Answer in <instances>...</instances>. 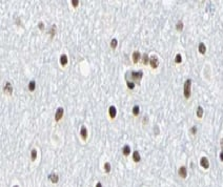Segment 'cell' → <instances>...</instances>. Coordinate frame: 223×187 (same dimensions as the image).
Segmentation results:
<instances>
[{
  "label": "cell",
  "mask_w": 223,
  "mask_h": 187,
  "mask_svg": "<svg viewBox=\"0 0 223 187\" xmlns=\"http://www.w3.org/2000/svg\"><path fill=\"white\" fill-rule=\"evenodd\" d=\"M191 86H192V80L191 79L185 80L184 85H183V94H184V98L186 100H188L191 98V94H192V90H191L192 87Z\"/></svg>",
  "instance_id": "1"
},
{
  "label": "cell",
  "mask_w": 223,
  "mask_h": 187,
  "mask_svg": "<svg viewBox=\"0 0 223 187\" xmlns=\"http://www.w3.org/2000/svg\"><path fill=\"white\" fill-rule=\"evenodd\" d=\"M129 75H130V79H132V81L133 82H135V83H140V80L142 79V77H143V72H141V70H138V72H130L129 73Z\"/></svg>",
  "instance_id": "2"
},
{
  "label": "cell",
  "mask_w": 223,
  "mask_h": 187,
  "mask_svg": "<svg viewBox=\"0 0 223 187\" xmlns=\"http://www.w3.org/2000/svg\"><path fill=\"white\" fill-rule=\"evenodd\" d=\"M150 65L153 69H156L159 66V59L156 55H153L152 57H150Z\"/></svg>",
  "instance_id": "3"
},
{
  "label": "cell",
  "mask_w": 223,
  "mask_h": 187,
  "mask_svg": "<svg viewBox=\"0 0 223 187\" xmlns=\"http://www.w3.org/2000/svg\"><path fill=\"white\" fill-rule=\"evenodd\" d=\"M79 135H80V137H81L82 141H83V142H86L88 137H89V131H88V128H86V126H85V125H82V126H81Z\"/></svg>",
  "instance_id": "4"
},
{
  "label": "cell",
  "mask_w": 223,
  "mask_h": 187,
  "mask_svg": "<svg viewBox=\"0 0 223 187\" xmlns=\"http://www.w3.org/2000/svg\"><path fill=\"white\" fill-rule=\"evenodd\" d=\"M63 115H64V109H63V107H58V108L56 109V112H55V122H59V121L62 119Z\"/></svg>",
  "instance_id": "5"
},
{
  "label": "cell",
  "mask_w": 223,
  "mask_h": 187,
  "mask_svg": "<svg viewBox=\"0 0 223 187\" xmlns=\"http://www.w3.org/2000/svg\"><path fill=\"white\" fill-rule=\"evenodd\" d=\"M3 92L6 94L7 96H11L12 94H13V86H12V84H11V82H7L6 84H4V87H3Z\"/></svg>",
  "instance_id": "6"
},
{
  "label": "cell",
  "mask_w": 223,
  "mask_h": 187,
  "mask_svg": "<svg viewBox=\"0 0 223 187\" xmlns=\"http://www.w3.org/2000/svg\"><path fill=\"white\" fill-rule=\"evenodd\" d=\"M200 166L203 169H205V170H207L209 168V161H208V159L206 157H202L200 159Z\"/></svg>",
  "instance_id": "7"
},
{
  "label": "cell",
  "mask_w": 223,
  "mask_h": 187,
  "mask_svg": "<svg viewBox=\"0 0 223 187\" xmlns=\"http://www.w3.org/2000/svg\"><path fill=\"white\" fill-rule=\"evenodd\" d=\"M178 174L181 179H186L187 177V168L185 166H180L178 169Z\"/></svg>",
  "instance_id": "8"
},
{
  "label": "cell",
  "mask_w": 223,
  "mask_h": 187,
  "mask_svg": "<svg viewBox=\"0 0 223 187\" xmlns=\"http://www.w3.org/2000/svg\"><path fill=\"white\" fill-rule=\"evenodd\" d=\"M141 53L140 52H138V51H135L133 54H132V60H133V62L135 63V64H137L140 60H141Z\"/></svg>",
  "instance_id": "9"
},
{
  "label": "cell",
  "mask_w": 223,
  "mask_h": 187,
  "mask_svg": "<svg viewBox=\"0 0 223 187\" xmlns=\"http://www.w3.org/2000/svg\"><path fill=\"white\" fill-rule=\"evenodd\" d=\"M59 62H60V65H61V67H66V65H67V63H68V59H67V56L65 55V54H62L61 56H60V58H59Z\"/></svg>",
  "instance_id": "10"
},
{
  "label": "cell",
  "mask_w": 223,
  "mask_h": 187,
  "mask_svg": "<svg viewBox=\"0 0 223 187\" xmlns=\"http://www.w3.org/2000/svg\"><path fill=\"white\" fill-rule=\"evenodd\" d=\"M108 115H110V118L112 120H114L116 118V116H117V108L114 105H111L108 107Z\"/></svg>",
  "instance_id": "11"
},
{
  "label": "cell",
  "mask_w": 223,
  "mask_h": 187,
  "mask_svg": "<svg viewBox=\"0 0 223 187\" xmlns=\"http://www.w3.org/2000/svg\"><path fill=\"white\" fill-rule=\"evenodd\" d=\"M48 179H50V181H51L53 184H57V183L59 182V175H58L57 173H55V172H52V173L48 175Z\"/></svg>",
  "instance_id": "12"
},
{
  "label": "cell",
  "mask_w": 223,
  "mask_h": 187,
  "mask_svg": "<svg viewBox=\"0 0 223 187\" xmlns=\"http://www.w3.org/2000/svg\"><path fill=\"white\" fill-rule=\"evenodd\" d=\"M132 158H133V161H134L135 163H139V162L141 161V156H140L139 151H137V150H135V151L132 153Z\"/></svg>",
  "instance_id": "13"
},
{
  "label": "cell",
  "mask_w": 223,
  "mask_h": 187,
  "mask_svg": "<svg viewBox=\"0 0 223 187\" xmlns=\"http://www.w3.org/2000/svg\"><path fill=\"white\" fill-rule=\"evenodd\" d=\"M130 151H132V150H130V146H129V145L126 144V145L123 146V148H122V153H123L124 157H128V156L130 155Z\"/></svg>",
  "instance_id": "14"
},
{
  "label": "cell",
  "mask_w": 223,
  "mask_h": 187,
  "mask_svg": "<svg viewBox=\"0 0 223 187\" xmlns=\"http://www.w3.org/2000/svg\"><path fill=\"white\" fill-rule=\"evenodd\" d=\"M28 89H29L31 92L35 91V89H36V81H35V80H31V81L29 82V84H28Z\"/></svg>",
  "instance_id": "15"
},
{
  "label": "cell",
  "mask_w": 223,
  "mask_h": 187,
  "mask_svg": "<svg viewBox=\"0 0 223 187\" xmlns=\"http://www.w3.org/2000/svg\"><path fill=\"white\" fill-rule=\"evenodd\" d=\"M37 158H38V150L36 148H33L31 150V161L32 162H35L37 160Z\"/></svg>",
  "instance_id": "16"
},
{
  "label": "cell",
  "mask_w": 223,
  "mask_h": 187,
  "mask_svg": "<svg viewBox=\"0 0 223 187\" xmlns=\"http://www.w3.org/2000/svg\"><path fill=\"white\" fill-rule=\"evenodd\" d=\"M198 52H199L201 55H205V53H206V45H205L203 42H201V43L198 45Z\"/></svg>",
  "instance_id": "17"
},
{
  "label": "cell",
  "mask_w": 223,
  "mask_h": 187,
  "mask_svg": "<svg viewBox=\"0 0 223 187\" xmlns=\"http://www.w3.org/2000/svg\"><path fill=\"white\" fill-rule=\"evenodd\" d=\"M132 114H133V116L138 117L139 114H140V106L139 105H134V107L132 109Z\"/></svg>",
  "instance_id": "18"
},
{
  "label": "cell",
  "mask_w": 223,
  "mask_h": 187,
  "mask_svg": "<svg viewBox=\"0 0 223 187\" xmlns=\"http://www.w3.org/2000/svg\"><path fill=\"white\" fill-rule=\"evenodd\" d=\"M203 114H204V109H203V107H202V106H198V107H197V112H196L197 117H198L199 119H201V118L203 117Z\"/></svg>",
  "instance_id": "19"
},
{
  "label": "cell",
  "mask_w": 223,
  "mask_h": 187,
  "mask_svg": "<svg viewBox=\"0 0 223 187\" xmlns=\"http://www.w3.org/2000/svg\"><path fill=\"white\" fill-rule=\"evenodd\" d=\"M142 63H143V65H147V64H150V57H148V55L147 54H143V56H142Z\"/></svg>",
  "instance_id": "20"
},
{
  "label": "cell",
  "mask_w": 223,
  "mask_h": 187,
  "mask_svg": "<svg viewBox=\"0 0 223 187\" xmlns=\"http://www.w3.org/2000/svg\"><path fill=\"white\" fill-rule=\"evenodd\" d=\"M103 168H104L105 173H110V172H111V170H112L111 163H110V162H105V163H104V165H103Z\"/></svg>",
  "instance_id": "21"
},
{
  "label": "cell",
  "mask_w": 223,
  "mask_h": 187,
  "mask_svg": "<svg viewBox=\"0 0 223 187\" xmlns=\"http://www.w3.org/2000/svg\"><path fill=\"white\" fill-rule=\"evenodd\" d=\"M183 28H184L183 22H182L181 20H179V21L176 23V30H177L178 32H182V31H183Z\"/></svg>",
  "instance_id": "22"
},
{
  "label": "cell",
  "mask_w": 223,
  "mask_h": 187,
  "mask_svg": "<svg viewBox=\"0 0 223 187\" xmlns=\"http://www.w3.org/2000/svg\"><path fill=\"white\" fill-rule=\"evenodd\" d=\"M111 48L112 50H116L117 48V45H118V40L116 39V38H113L112 40H111Z\"/></svg>",
  "instance_id": "23"
},
{
  "label": "cell",
  "mask_w": 223,
  "mask_h": 187,
  "mask_svg": "<svg viewBox=\"0 0 223 187\" xmlns=\"http://www.w3.org/2000/svg\"><path fill=\"white\" fill-rule=\"evenodd\" d=\"M126 85H127V88H129V89H134V88H135V86H136V83H135V82H133V81H130V82H129V80H128V79H126Z\"/></svg>",
  "instance_id": "24"
},
{
  "label": "cell",
  "mask_w": 223,
  "mask_h": 187,
  "mask_svg": "<svg viewBox=\"0 0 223 187\" xmlns=\"http://www.w3.org/2000/svg\"><path fill=\"white\" fill-rule=\"evenodd\" d=\"M181 62H182V56H181V54H177L175 56V63L176 64H180Z\"/></svg>",
  "instance_id": "25"
},
{
  "label": "cell",
  "mask_w": 223,
  "mask_h": 187,
  "mask_svg": "<svg viewBox=\"0 0 223 187\" xmlns=\"http://www.w3.org/2000/svg\"><path fill=\"white\" fill-rule=\"evenodd\" d=\"M56 25H52L51 28V31H50V35H51V38H53L55 35H56Z\"/></svg>",
  "instance_id": "26"
},
{
  "label": "cell",
  "mask_w": 223,
  "mask_h": 187,
  "mask_svg": "<svg viewBox=\"0 0 223 187\" xmlns=\"http://www.w3.org/2000/svg\"><path fill=\"white\" fill-rule=\"evenodd\" d=\"M70 4H72V7H73L74 9H77V8L79 7V1H78V0H72V1H70Z\"/></svg>",
  "instance_id": "27"
},
{
  "label": "cell",
  "mask_w": 223,
  "mask_h": 187,
  "mask_svg": "<svg viewBox=\"0 0 223 187\" xmlns=\"http://www.w3.org/2000/svg\"><path fill=\"white\" fill-rule=\"evenodd\" d=\"M197 131H198V128H197L196 126H192V127H191V129H189V133H191L192 135H196V134H197Z\"/></svg>",
  "instance_id": "28"
},
{
  "label": "cell",
  "mask_w": 223,
  "mask_h": 187,
  "mask_svg": "<svg viewBox=\"0 0 223 187\" xmlns=\"http://www.w3.org/2000/svg\"><path fill=\"white\" fill-rule=\"evenodd\" d=\"M38 28H39L40 31H43V30H44V23H43V22H39Z\"/></svg>",
  "instance_id": "29"
},
{
  "label": "cell",
  "mask_w": 223,
  "mask_h": 187,
  "mask_svg": "<svg viewBox=\"0 0 223 187\" xmlns=\"http://www.w3.org/2000/svg\"><path fill=\"white\" fill-rule=\"evenodd\" d=\"M219 158H220V161H221V162H223V150L220 152V156H219Z\"/></svg>",
  "instance_id": "30"
},
{
  "label": "cell",
  "mask_w": 223,
  "mask_h": 187,
  "mask_svg": "<svg viewBox=\"0 0 223 187\" xmlns=\"http://www.w3.org/2000/svg\"><path fill=\"white\" fill-rule=\"evenodd\" d=\"M95 187H103V186H102V183H101V182H98V183L96 184Z\"/></svg>",
  "instance_id": "31"
},
{
  "label": "cell",
  "mask_w": 223,
  "mask_h": 187,
  "mask_svg": "<svg viewBox=\"0 0 223 187\" xmlns=\"http://www.w3.org/2000/svg\"><path fill=\"white\" fill-rule=\"evenodd\" d=\"M220 145H221V148H222V150H223V138L220 140Z\"/></svg>",
  "instance_id": "32"
},
{
  "label": "cell",
  "mask_w": 223,
  "mask_h": 187,
  "mask_svg": "<svg viewBox=\"0 0 223 187\" xmlns=\"http://www.w3.org/2000/svg\"><path fill=\"white\" fill-rule=\"evenodd\" d=\"M13 187H19V186H18V185H14Z\"/></svg>",
  "instance_id": "33"
}]
</instances>
